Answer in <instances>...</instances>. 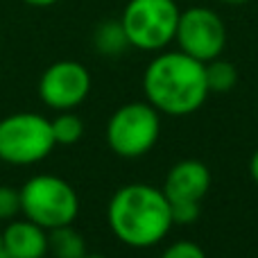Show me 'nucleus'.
Segmentation results:
<instances>
[{"label": "nucleus", "mask_w": 258, "mask_h": 258, "mask_svg": "<svg viewBox=\"0 0 258 258\" xmlns=\"http://www.w3.org/2000/svg\"><path fill=\"white\" fill-rule=\"evenodd\" d=\"M143 93L159 113H195L211 93L206 68L181 50H161L143 73Z\"/></svg>", "instance_id": "nucleus-1"}, {"label": "nucleus", "mask_w": 258, "mask_h": 258, "mask_svg": "<svg viewBox=\"0 0 258 258\" xmlns=\"http://www.w3.org/2000/svg\"><path fill=\"white\" fill-rule=\"evenodd\" d=\"M107 220L113 236L134 249L159 245L174 227L163 188L150 183H127L118 188L109 202Z\"/></svg>", "instance_id": "nucleus-2"}, {"label": "nucleus", "mask_w": 258, "mask_h": 258, "mask_svg": "<svg viewBox=\"0 0 258 258\" xmlns=\"http://www.w3.org/2000/svg\"><path fill=\"white\" fill-rule=\"evenodd\" d=\"M21 213L45 231L73 224L80 215V197L75 188L54 174H36L21 188Z\"/></svg>", "instance_id": "nucleus-3"}, {"label": "nucleus", "mask_w": 258, "mask_h": 258, "mask_svg": "<svg viewBox=\"0 0 258 258\" xmlns=\"http://www.w3.org/2000/svg\"><path fill=\"white\" fill-rule=\"evenodd\" d=\"M179 14L181 9L174 0H129L120 23L132 48L161 52L174 41Z\"/></svg>", "instance_id": "nucleus-4"}, {"label": "nucleus", "mask_w": 258, "mask_h": 258, "mask_svg": "<svg viewBox=\"0 0 258 258\" xmlns=\"http://www.w3.org/2000/svg\"><path fill=\"white\" fill-rule=\"evenodd\" d=\"M57 147L52 125L45 116L21 111L0 120V161L12 165H34Z\"/></svg>", "instance_id": "nucleus-5"}, {"label": "nucleus", "mask_w": 258, "mask_h": 258, "mask_svg": "<svg viewBox=\"0 0 258 258\" xmlns=\"http://www.w3.org/2000/svg\"><path fill=\"white\" fill-rule=\"evenodd\" d=\"M161 113L150 102H129L111 113L107 145L120 159H141L161 136Z\"/></svg>", "instance_id": "nucleus-6"}, {"label": "nucleus", "mask_w": 258, "mask_h": 258, "mask_svg": "<svg viewBox=\"0 0 258 258\" xmlns=\"http://www.w3.org/2000/svg\"><path fill=\"white\" fill-rule=\"evenodd\" d=\"M174 41L181 52L206 63L211 59L222 57L227 48V25L222 16L213 9L200 7V5L188 7L179 14Z\"/></svg>", "instance_id": "nucleus-7"}, {"label": "nucleus", "mask_w": 258, "mask_h": 258, "mask_svg": "<svg viewBox=\"0 0 258 258\" xmlns=\"http://www.w3.org/2000/svg\"><path fill=\"white\" fill-rule=\"evenodd\" d=\"M91 93V73L73 59L50 63L39 80V98L54 111H73Z\"/></svg>", "instance_id": "nucleus-8"}, {"label": "nucleus", "mask_w": 258, "mask_h": 258, "mask_svg": "<svg viewBox=\"0 0 258 258\" xmlns=\"http://www.w3.org/2000/svg\"><path fill=\"white\" fill-rule=\"evenodd\" d=\"M211 190V170L197 159H186L168 170L163 192L170 202H202Z\"/></svg>", "instance_id": "nucleus-9"}, {"label": "nucleus", "mask_w": 258, "mask_h": 258, "mask_svg": "<svg viewBox=\"0 0 258 258\" xmlns=\"http://www.w3.org/2000/svg\"><path fill=\"white\" fill-rule=\"evenodd\" d=\"M3 258H45L48 256V231L32 220H9L0 233Z\"/></svg>", "instance_id": "nucleus-10"}, {"label": "nucleus", "mask_w": 258, "mask_h": 258, "mask_svg": "<svg viewBox=\"0 0 258 258\" xmlns=\"http://www.w3.org/2000/svg\"><path fill=\"white\" fill-rule=\"evenodd\" d=\"M48 254L54 258H84L86 242L80 231L73 229V224L57 227L48 231Z\"/></svg>", "instance_id": "nucleus-11"}, {"label": "nucleus", "mask_w": 258, "mask_h": 258, "mask_svg": "<svg viewBox=\"0 0 258 258\" xmlns=\"http://www.w3.org/2000/svg\"><path fill=\"white\" fill-rule=\"evenodd\" d=\"M93 45L104 57H118V54H122L127 48H132L120 21L100 23L93 32Z\"/></svg>", "instance_id": "nucleus-12"}, {"label": "nucleus", "mask_w": 258, "mask_h": 258, "mask_svg": "<svg viewBox=\"0 0 258 258\" xmlns=\"http://www.w3.org/2000/svg\"><path fill=\"white\" fill-rule=\"evenodd\" d=\"M206 68V84H209V91L213 93H227L236 86L238 82V68L233 66L231 61L218 57L211 59V61L204 63Z\"/></svg>", "instance_id": "nucleus-13"}, {"label": "nucleus", "mask_w": 258, "mask_h": 258, "mask_svg": "<svg viewBox=\"0 0 258 258\" xmlns=\"http://www.w3.org/2000/svg\"><path fill=\"white\" fill-rule=\"evenodd\" d=\"M50 125H52V136L57 145H75L84 136V122L73 111H59V116L50 120Z\"/></svg>", "instance_id": "nucleus-14"}, {"label": "nucleus", "mask_w": 258, "mask_h": 258, "mask_svg": "<svg viewBox=\"0 0 258 258\" xmlns=\"http://www.w3.org/2000/svg\"><path fill=\"white\" fill-rule=\"evenodd\" d=\"M170 213H172V224H192L202 215V202H170Z\"/></svg>", "instance_id": "nucleus-15"}, {"label": "nucleus", "mask_w": 258, "mask_h": 258, "mask_svg": "<svg viewBox=\"0 0 258 258\" xmlns=\"http://www.w3.org/2000/svg\"><path fill=\"white\" fill-rule=\"evenodd\" d=\"M21 213V190L12 186H0V222L14 220Z\"/></svg>", "instance_id": "nucleus-16"}, {"label": "nucleus", "mask_w": 258, "mask_h": 258, "mask_svg": "<svg viewBox=\"0 0 258 258\" xmlns=\"http://www.w3.org/2000/svg\"><path fill=\"white\" fill-rule=\"evenodd\" d=\"M161 258H206V251L192 240H177L161 254Z\"/></svg>", "instance_id": "nucleus-17"}, {"label": "nucleus", "mask_w": 258, "mask_h": 258, "mask_svg": "<svg viewBox=\"0 0 258 258\" xmlns=\"http://www.w3.org/2000/svg\"><path fill=\"white\" fill-rule=\"evenodd\" d=\"M249 174H251V179L258 183V150L251 154V159H249Z\"/></svg>", "instance_id": "nucleus-18"}, {"label": "nucleus", "mask_w": 258, "mask_h": 258, "mask_svg": "<svg viewBox=\"0 0 258 258\" xmlns=\"http://www.w3.org/2000/svg\"><path fill=\"white\" fill-rule=\"evenodd\" d=\"M25 5H30V7H52V5H57L59 0H23Z\"/></svg>", "instance_id": "nucleus-19"}, {"label": "nucleus", "mask_w": 258, "mask_h": 258, "mask_svg": "<svg viewBox=\"0 0 258 258\" xmlns=\"http://www.w3.org/2000/svg\"><path fill=\"white\" fill-rule=\"evenodd\" d=\"M218 3H222V5H247L249 0H218Z\"/></svg>", "instance_id": "nucleus-20"}, {"label": "nucleus", "mask_w": 258, "mask_h": 258, "mask_svg": "<svg viewBox=\"0 0 258 258\" xmlns=\"http://www.w3.org/2000/svg\"><path fill=\"white\" fill-rule=\"evenodd\" d=\"M84 258H107V256H100V254H86Z\"/></svg>", "instance_id": "nucleus-21"}, {"label": "nucleus", "mask_w": 258, "mask_h": 258, "mask_svg": "<svg viewBox=\"0 0 258 258\" xmlns=\"http://www.w3.org/2000/svg\"><path fill=\"white\" fill-rule=\"evenodd\" d=\"M0 258H3V242H0Z\"/></svg>", "instance_id": "nucleus-22"}]
</instances>
